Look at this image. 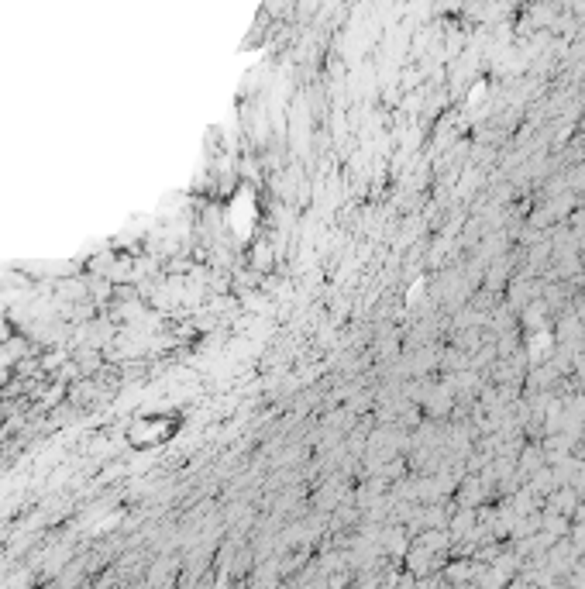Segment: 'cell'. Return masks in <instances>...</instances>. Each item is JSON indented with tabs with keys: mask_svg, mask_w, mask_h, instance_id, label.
I'll use <instances>...</instances> for the list:
<instances>
[{
	"mask_svg": "<svg viewBox=\"0 0 585 589\" xmlns=\"http://www.w3.org/2000/svg\"><path fill=\"white\" fill-rule=\"evenodd\" d=\"M176 431V421L166 414H142L131 421L128 428V441L138 448H148V445H162V441H169V434Z\"/></svg>",
	"mask_w": 585,
	"mask_h": 589,
	"instance_id": "cell-1",
	"label": "cell"
}]
</instances>
